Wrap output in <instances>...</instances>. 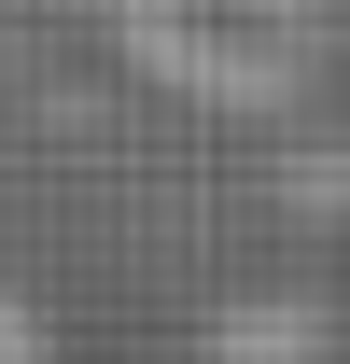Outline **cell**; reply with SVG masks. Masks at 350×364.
<instances>
[{
	"mask_svg": "<svg viewBox=\"0 0 350 364\" xmlns=\"http://www.w3.org/2000/svg\"><path fill=\"white\" fill-rule=\"evenodd\" d=\"M0 364H56V322L28 309V294H14V280H0Z\"/></svg>",
	"mask_w": 350,
	"mask_h": 364,
	"instance_id": "cell-4",
	"label": "cell"
},
{
	"mask_svg": "<svg viewBox=\"0 0 350 364\" xmlns=\"http://www.w3.org/2000/svg\"><path fill=\"white\" fill-rule=\"evenodd\" d=\"M112 56L154 70L169 98H211V112H295V85H308V28L295 14L224 28L196 0H112Z\"/></svg>",
	"mask_w": 350,
	"mask_h": 364,
	"instance_id": "cell-1",
	"label": "cell"
},
{
	"mask_svg": "<svg viewBox=\"0 0 350 364\" xmlns=\"http://www.w3.org/2000/svg\"><path fill=\"white\" fill-rule=\"evenodd\" d=\"M196 350H211V364H322V309H295V294H238L224 322H196Z\"/></svg>",
	"mask_w": 350,
	"mask_h": 364,
	"instance_id": "cell-2",
	"label": "cell"
},
{
	"mask_svg": "<svg viewBox=\"0 0 350 364\" xmlns=\"http://www.w3.org/2000/svg\"><path fill=\"white\" fill-rule=\"evenodd\" d=\"M280 196H295L308 225H350V140H295L280 154Z\"/></svg>",
	"mask_w": 350,
	"mask_h": 364,
	"instance_id": "cell-3",
	"label": "cell"
}]
</instances>
